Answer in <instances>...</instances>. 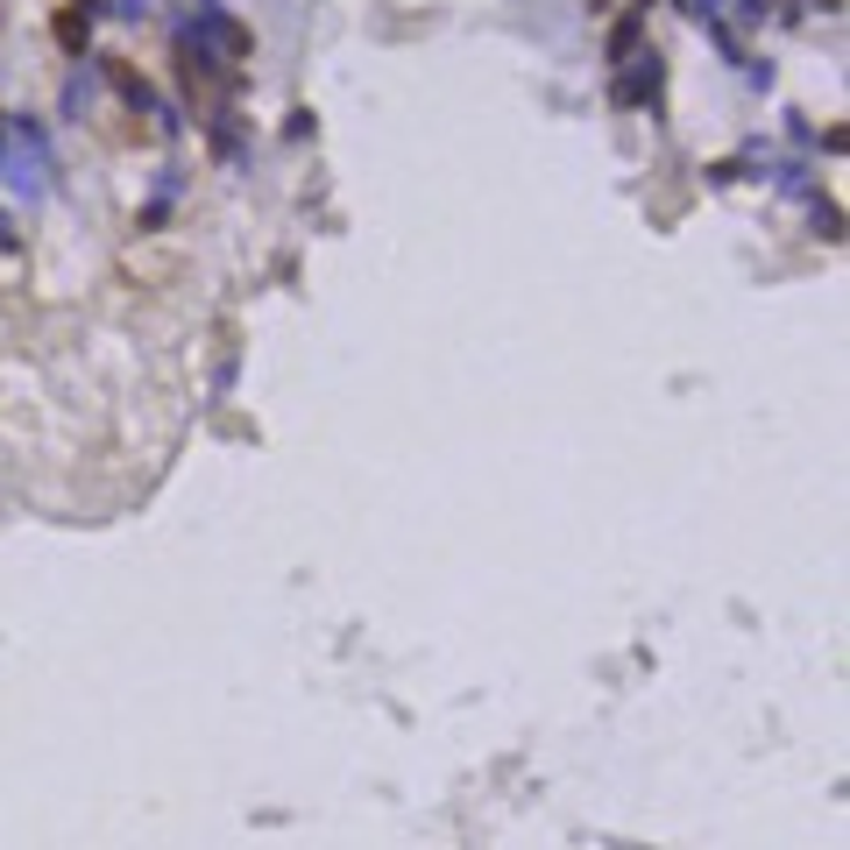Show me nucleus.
Wrapping results in <instances>:
<instances>
[{
    "mask_svg": "<svg viewBox=\"0 0 850 850\" xmlns=\"http://www.w3.org/2000/svg\"><path fill=\"white\" fill-rule=\"evenodd\" d=\"M57 43H65V50H79V43H85V22H79V14H57Z\"/></svg>",
    "mask_w": 850,
    "mask_h": 850,
    "instance_id": "f257e3e1",
    "label": "nucleus"
}]
</instances>
